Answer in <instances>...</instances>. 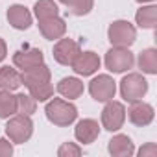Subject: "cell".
Here are the masks:
<instances>
[{"label": "cell", "mask_w": 157, "mask_h": 157, "mask_svg": "<svg viewBox=\"0 0 157 157\" xmlns=\"http://www.w3.org/2000/svg\"><path fill=\"white\" fill-rule=\"evenodd\" d=\"M44 113H46V118L54 126H59V128H67L78 118L76 105L67 102V100H63V98H52L46 104Z\"/></svg>", "instance_id": "obj_1"}, {"label": "cell", "mask_w": 157, "mask_h": 157, "mask_svg": "<svg viewBox=\"0 0 157 157\" xmlns=\"http://www.w3.org/2000/svg\"><path fill=\"white\" fill-rule=\"evenodd\" d=\"M33 133V122L28 115H17L8 120L6 124V135L13 144H24L30 140Z\"/></svg>", "instance_id": "obj_2"}, {"label": "cell", "mask_w": 157, "mask_h": 157, "mask_svg": "<svg viewBox=\"0 0 157 157\" xmlns=\"http://www.w3.org/2000/svg\"><path fill=\"white\" fill-rule=\"evenodd\" d=\"M148 93V82L144 80L142 74L131 72L128 76L122 78L120 82V94L126 102H135V100H142V96Z\"/></svg>", "instance_id": "obj_3"}, {"label": "cell", "mask_w": 157, "mask_h": 157, "mask_svg": "<svg viewBox=\"0 0 157 157\" xmlns=\"http://www.w3.org/2000/svg\"><path fill=\"white\" fill-rule=\"evenodd\" d=\"M107 39L113 46L129 48L137 39V30L128 21H115L107 30Z\"/></svg>", "instance_id": "obj_4"}, {"label": "cell", "mask_w": 157, "mask_h": 157, "mask_svg": "<svg viewBox=\"0 0 157 157\" xmlns=\"http://www.w3.org/2000/svg\"><path fill=\"white\" fill-rule=\"evenodd\" d=\"M133 65H135V57L129 52V48L113 46L105 54V67H107V70H111L115 74H122V72L133 68Z\"/></svg>", "instance_id": "obj_5"}, {"label": "cell", "mask_w": 157, "mask_h": 157, "mask_svg": "<svg viewBox=\"0 0 157 157\" xmlns=\"http://www.w3.org/2000/svg\"><path fill=\"white\" fill-rule=\"evenodd\" d=\"M126 120V107L120 102L109 100L102 109V126L107 131H118Z\"/></svg>", "instance_id": "obj_6"}, {"label": "cell", "mask_w": 157, "mask_h": 157, "mask_svg": "<svg viewBox=\"0 0 157 157\" xmlns=\"http://www.w3.org/2000/svg\"><path fill=\"white\" fill-rule=\"evenodd\" d=\"M89 93L96 102H109L115 98L117 82L107 74H100L89 83Z\"/></svg>", "instance_id": "obj_7"}, {"label": "cell", "mask_w": 157, "mask_h": 157, "mask_svg": "<svg viewBox=\"0 0 157 157\" xmlns=\"http://www.w3.org/2000/svg\"><path fill=\"white\" fill-rule=\"evenodd\" d=\"M44 63V56L39 48H32V46H24L22 50H17L13 54V65L17 68H21L22 72L35 68L39 65Z\"/></svg>", "instance_id": "obj_8"}, {"label": "cell", "mask_w": 157, "mask_h": 157, "mask_svg": "<svg viewBox=\"0 0 157 157\" xmlns=\"http://www.w3.org/2000/svg\"><path fill=\"white\" fill-rule=\"evenodd\" d=\"M129 109H128V118L131 120V124L142 128V126H148L151 124L153 117H155V111L150 104L142 102V100H135V102H129Z\"/></svg>", "instance_id": "obj_9"}, {"label": "cell", "mask_w": 157, "mask_h": 157, "mask_svg": "<svg viewBox=\"0 0 157 157\" xmlns=\"http://www.w3.org/2000/svg\"><path fill=\"white\" fill-rule=\"evenodd\" d=\"M72 70L80 76H91L100 68V57L94 52H80L72 61Z\"/></svg>", "instance_id": "obj_10"}, {"label": "cell", "mask_w": 157, "mask_h": 157, "mask_svg": "<svg viewBox=\"0 0 157 157\" xmlns=\"http://www.w3.org/2000/svg\"><path fill=\"white\" fill-rule=\"evenodd\" d=\"M80 44L72 39H59L54 46V59L59 65H72V61L76 59V56L80 54Z\"/></svg>", "instance_id": "obj_11"}, {"label": "cell", "mask_w": 157, "mask_h": 157, "mask_svg": "<svg viewBox=\"0 0 157 157\" xmlns=\"http://www.w3.org/2000/svg\"><path fill=\"white\" fill-rule=\"evenodd\" d=\"M100 135V126L96 120L93 118H83L76 124L74 128V137L78 142H82V144H91L98 139Z\"/></svg>", "instance_id": "obj_12"}, {"label": "cell", "mask_w": 157, "mask_h": 157, "mask_svg": "<svg viewBox=\"0 0 157 157\" xmlns=\"http://www.w3.org/2000/svg\"><path fill=\"white\" fill-rule=\"evenodd\" d=\"M39 30H41V33H43L44 39L54 41V39H61V37L65 35L67 24H65V21H63L59 15H56V17L39 21Z\"/></svg>", "instance_id": "obj_13"}, {"label": "cell", "mask_w": 157, "mask_h": 157, "mask_svg": "<svg viewBox=\"0 0 157 157\" xmlns=\"http://www.w3.org/2000/svg\"><path fill=\"white\" fill-rule=\"evenodd\" d=\"M8 22L15 30H28L32 26V13L22 4H13L8 10Z\"/></svg>", "instance_id": "obj_14"}, {"label": "cell", "mask_w": 157, "mask_h": 157, "mask_svg": "<svg viewBox=\"0 0 157 157\" xmlns=\"http://www.w3.org/2000/svg\"><path fill=\"white\" fill-rule=\"evenodd\" d=\"M50 78H52L50 68L43 63V65H39V67H35V68H30V70L22 72V83H24V87L30 89V87H35V85L48 83Z\"/></svg>", "instance_id": "obj_15"}, {"label": "cell", "mask_w": 157, "mask_h": 157, "mask_svg": "<svg viewBox=\"0 0 157 157\" xmlns=\"http://www.w3.org/2000/svg\"><path fill=\"white\" fill-rule=\"evenodd\" d=\"M107 150L113 157H131L135 153V146L128 135H115L109 140Z\"/></svg>", "instance_id": "obj_16"}, {"label": "cell", "mask_w": 157, "mask_h": 157, "mask_svg": "<svg viewBox=\"0 0 157 157\" xmlns=\"http://www.w3.org/2000/svg\"><path fill=\"white\" fill-rule=\"evenodd\" d=\"M57 93L68 100H76L83 94V83L78 78H63L57 83Z\"/></svg>", "instance_id": "obj_17"}, {"label": "cell", "mask_w": 157, "mask_h": 157, "mask_svg": "<svg viewBox=\"0 0 157 157\" xmlns=\"http://www.w3.org/2000/svg\"><path fill=\"white\" fill-rule=\"evenodd\" d=\"M21 85H22V74H19L15 68H10V67L0 68V89L15 91Z\"/></svg>", "instance_id": "obj_18"}, {"label": "cell", "mask_w": 157, "mask_h": 157, "mask_svg": "<svg viewBox=\"0 0 157 157\" xmlns=\"http://www.w3.org/2000/svg\"><path fill=\"white\" fill-rule=\"evenodd\" d=\"M135 21L140 28L144 30H153L157 26V8L155 6H146L140 8L135 15Z\"/></svg>", "instance_id": "obj_19"}, {"label": "cell", "mask_w": 157, "mask_h": 157, "mask_svg": "<svg viewBox=\"0 0 157 157\" xmlns=\"http://www.w3.org/2000/svg\"><path fill=\"white\" fill-rule=\"evenodd\" d=\"M139 68L146 74H157V50L146 48L139 54Z\"/></svg>", "instance_id": "obj_20"}, {"label": "cell", "mask_w": 157, "mask_h": 157, "mask_svg": "<svg viewBox=\"0 0 157 157\" xmlns=\"http://www.w3.org/2000/svg\"><path fill=\"white\" fill-rule=\"evenodd\" d=\"M17 113V98L11 91L0 89V118H10Z\"/></svg>", "instance_id": "obj_21"}, {"label": "cell", "mask_w": 157, "mask_h": 157, "mask_svg": "<svg viewBox=\"0 0 157 157\" xmlns=\"http://www.w3.org/2000/svg\"><path fill=\"white\" fill-rule=\"evenodd\" d=\"M33 13H35L37 21H43V19H50V17L59 15V8L54 0H37L33 6Z\"/></svg>", "instance_id": "obj_22"}, {"label": "cell", "mask_w": 157, "mask_h": 157, "mask_svg": "<svg viewBox=\"0 0 157 157\" xmlns=\"http://www.w3.org/2000/svg\"><path fill=\"white\" fill-rule=\"evenodd\" d=\"M15 98H17V113L28 115V117H32V115L35 113V109H37V100H35L32 94L21 93V94H17Z\"/></svg>", "instance_id": "obj_23"}, {"label": "cell", "mask_w": 157, "mask_h": 157, "mask_svg": "<svg viewBox=\"0 0 157 157\" xmlns=\"http://www.w3.org/2000/svg\"><path fill=\"white\" fill-rule=\"evenodd\" d=\"M28 91H30V94H32L37 102H46V100H50L52 94H54V85L48 82V83H43V85L30 87Z\"/></svg>", "instance_id": "obj_24"}, {"label": "cell", "mask_w": 157, "mask_h": 157, "mask_svg": "<svg viewBox=\"0 0 157 157\" xmlns=\"http://www.w3.org/2000/svg\"><path fill=\"white\" fill-rule=\"evenodd\" d=\"M93 6H94V0H72V4L68 6V11L76 17H83L91 13Z\"/></svg>", "instance_id": "obj_25"}, {"label": "cell", "mask_w": 157, "mask_h": 157, "mask_svg": "<svg viewBox=\"0 0 157 157\" xmlns=\"http://www.w3.org/2000/svg\"><path fill=\"white\" fill-rule=\"evenodd\" d=\"M59 157H80L82 155V148L76 146L74 142H63L57 150Z\"/></svg>", "instance_id": "obj_26"}, {"label": "cell", "mask_w": 157, "mask_h": 157, "mask_svg": "<svg viewBox=\"0 0 157 157\" xmlns=\"http://www.w3.org/2000/svg\"><path fill=\"white\" fill-rule=\"evenodd\" d=\"M13 155V144L6 139H0V157H11Z\"/></svg>", "instance_id": "obj_27"}, {"label": "cell", "mask_w": 157, "mask_h": 157, "mask_svg": "<svg viewBox=\"0 0 157 157\" xmlns=\"http://www.w3.org/2000/svg\"><path fill=\"white\" fill-rule=\"evenodd\" d=\"M155 153H157V146H155L153 142H150V144H146L144 148L139 150V155H140V157H146V155H151V157H153Z\"/></svg>", "instance_id": "obj_28"}, {"label": "cell", "mask_w": 157, "mask_h": 157, "mask_svg": "<svg viewBox=\"0 0 157 157\" xmlns=\"http://www.w3.org/2000/svg\"><path fill=\"white\" fill-rule=\"evenodd\" d=\"M6 56H8V46H6L4 39H0V63L6 59Z\"/></svg>", "instance_id": "obj_29"}, {"label": "cell", "mask_w": 157, "mask_h": 157, "mask_svg": "<svg viewBox=\"0 0 157 157\" xmlns=\"http://www.w3.org/2000/svg\"><path fill=\"white\" fill-rule=\"evenodd\" d=\"M59 2L65 4V6H70V4H72V0H59Z\"/></svg>", "instance_id": "obj_30"}, {"label": "cell", "mask_w": 157, "mask_h": 157, "mask_svg": "<svg viewBox=\"0 0 157 157\" xmlns=\"http://www.w3.org/2000/svg\"><path fill=\"white\" fill-rule=\"evenodd\" d=\"M139 4H144V2H153V0H137Z\"/></svg>", "instance_id": "obj_31"}]
</instances>
